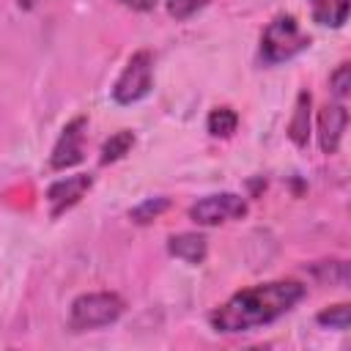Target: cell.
<instances>
[{
	"label": "cell",
	"mask_w": 351,
	"mask_h": 351,
	"mask_svg": "<svg viewBox=\"0 0 351 351\" xmlns=\"http://www.w3.org/2000/svg\"><path fill=\"white\" fill-rule=\"evenodd\" d=\"M346 123H348V112H346V107L340 101L324 104L318 110V145H321V151L326 156H332L340 148Z\"/></svg>",
	"instance_id": "obj_8"
},
{
	"label": "cell",
	"mask_w": 351,
	"mask_h": 351,
	"mask_svg": "<svg viewBox=\"0 0 351 351\" xmlns=\"http://www.w3.org/2000/svg\"><path fill=\"white\" fill-rule=\"evenodd\" d=\"M236 126H239V115H236V110H233V107H214V110L208 112L206 129H208V134H211V137L228 140V137H233Z\"/></svg>",
	"instance_id": "obj_12"
},
{
	"label": "cell",
	"mask_w": 351,
	"mask_h": 351,
	"mask_svg": "<svg viewBox=\"0 0 351 351\" xmlns=\"http://www.w3.org/2000/svg\"><path fill=\"white\" fill-rule=\"evenodd\" d=\"M329 88H332V93H335L337 101H343L348 96V90H351V66L348 63H340L329 74Z\"/></svg>",
	"instance_id": "obj_16"
},
{
	"label": "cell",
	"mask_w": 351,
	"mask_h": 351,
	"mask_svg": "<svg viewBox=\"0 0 351 351\" xmlns=\"http://www.w3.org/2000/svg\"><path fill=\"white\" fill-rule=\"evenodd\" d=\"M318 324L324 326H332V329H348L351 324V307L348 304H335V307H326L315 315Z\"/></svg>",
	"instance_id": "obj_15"
},
{
	"label": "cell",
	"mask_w": 351,
	"mask_h": 351,
	"mask_svg": "<svg viewBox=\"0 0 351 351\" xmlns=\"http://www.w3.org/2000/svg\"><path fill=\"white\" fill-rule=\"evenodd\" d=\"M123 299L112 291H96V293H82L71 302L69 310V326L74 332H88L99 326H110L121 318L123 313Z\"/></svg>",
	"instance_id": "obj_3"
},
{
	"label": "cell",
	"mask_w": 351,
	"mask_h": 351,
	"mask_svg": "<svg viewBox=\"0 0 351 351\" xmlns=\"http://www.w3.org/2000/svg\"><path fill=\"white\" fill-rule=\"evenodd\" d=\"M348 0H310L313 22L326 27H343L348 19Z\"/></svg>",
	"instance_id": "obj_11"
},
{
	"label": "cell",
	"mask_w": 351,
	"mask_h": 351,
	"mask_svg": "<svg viewBox=\"0 0 351 351\" xmlns=\"http://www.w3.org/2000/svg\"><path fill=\"white\" fill-rule=\"evenodd\" d=\"M310 104H313V96L307 90H302L296 96V107H293V115L288 121V137L299 148H304L307 137H310Z\"/></svg>",
	"instance_id": "obj_10"
},
{
	"label": "cell",
	"mask_w": 351,
	"mask_h": 351,
	"mask_svg": "<svg viewBox=\"0 0 351 351\" xmlns=\"http://www.w3.org/2000/svg\"><path fill=\"white\" fill-rule=\"evenodd\" d=\"M121 3L132 11H151V8H156L159 0H121Z\"/></svg>",
	"instance_id": "obj_18"
},
{
	"label": "cell",
	"mask_w": 351,
	"mask_h": 351,
	"mask_svg": "<svg viewBox=\"0 0 351 351\" xmlns=\"http://www.w3.org/2000/svg\"><path fill=\"white\" fill-rule=\"evenodd\" d=\"M247 214V200L233 192L208 195L189 206V219L195 225H219L228 219H241Z\"/></svg>",
	"instance_id": "obj_5"
},
{
	"label": "cell",
	"mask_w": 351,
	"mask_h": 351,
	"mask_svg": "<svg viewBox=\"0 0 351 351\" xmlns=\"http://www.w3.org/2000/svg\"><path fill=\"white\" fill-rule=\"evenodd\" d=\"M154 88V55L148 49H137L123 71L118 74L115 85H112V101L115 104H134L140 99H145Z\"/></svg>",
	"instance_id": "obj_4"
},
{
	"label": "cell",
	"mask_w": 351,
	"mask_h": 351,
	"mask_svg": "<svg viewBox=\"0 0 351 351\" xmlns=\"http://www.w3.org/2000/svg\"><path fill=\"white\" fill-rule=\"evenodd\" d=\"M93 186V176L80 173V176H69V178H58L55 184H49L47 189V203H49V217L58 219L60 214H66L69 208H74L85 192Z\"/></svg>",
	"instance_id": "obj_7"
},
{
	"label": "cell",
	"mask_w": 351,
	"mask_h": 351,
	"mask_svg": "<svg viewBox=\"0 0 351 351\" xmlns=\"http://www.w3.org/2000/svg\"><path fill=\"white\" fill-rule=\"evenodd\" d=\"M85 126H88L85 115H77L63 126V132H60V137L49 154L52 170H66V167H74L85 159Z\"/></svg>",
	"instance_id": "obj_6"
},
{
	"label": "cell",
	"mask_w": 351,
	"mask_h": 351,
	"mask_svg": "<svg viewBox=\"0 0 351 351\" xmlns=\"http://www.w3.org/2000/svg\"><path fill=\"white\" fill-rule=\"evenodd\" d=\"M167 252L173 258H181V261L197 266L206 261L208 244H206V236H200V233H176L167 239Z\"/></svg>",
	"instance_id": "obj_9"
},
{
	"label": "cell",
	"mask_w": 351,
	"mask_h": 351,
	"mask_svg": "<svg viewBox=\"0 0 351 351\" xmlns=\"http://www.w3.org/2000/svg\"><path fill=\"white\" fill-rule=\"evenodd\" d=\"M304 285L296 280H274L236 291L225 304L211 313V326L225 335L252 332L285 315L296 302H302Z\"/></svg>",
	"instance_id": "obj_1"
},
{
	"label": "cell",
	"mask_w": 351,
	"mask_h": 351,
	"mask_svg": "<svg viewBox=\"0 0 351 351\" xmlns=\"http://www.w3.org/2000/svg\"><path fill=\"white\" fill-rule=\"evenodd\" d=\"M310 47V36L291 14L274 16L261 36V55L266 63H285Z\"/></svg>",
	"instance_id": "obj_2"
},
{
	"label": "cell",
	"mask_w": 351,
	"mask_h": 351,
	"mask_svg": "<svg viewBox=\"0 0 351 351\" xmlns=\"http://www.w3.org/2000/svg\"><path fill=\"white\" fill-rule=\"evenodd\" d=\"M206 5H208V0H167V14L173 19H178V22H184V19H189L192 14H197Z\"/></svg>",
	"instance_id": "obj_17"
},
{
	"label": "cell",
	"mask_w": 351,
	"mask_h": 351,
	"mask_svg": "<svg viewBox=\"0 0 351 351\" xmlns=\"http://www.w3.org/2000/svg\"><path fill=\"white\" fill-rule=\"evenodd\" d=\"M134 145V132L129 129H121L115 134H110V140H104L101 145V156H99V165H112L118 159H123Z\"/></svg>",
	"instance_id": "obj_13"
},
{
	"label": "cell",
	"mask_w": 351,
	"mask_h": 351,
	"mask_svg": "<svg viewBox=\"0 0 351 351\" xmlns=\"http://www.w3.org/2000/svg\"><path fill=\"white\" fill-rule=\"evenodd\" d=\"M167 208H170V200L167 197H148V200H143L140 206H134L129 211V219L137 222V225H148V222H154Z\"/></svg>",
	"instance_id": "obj_14"
}]
</instances>
